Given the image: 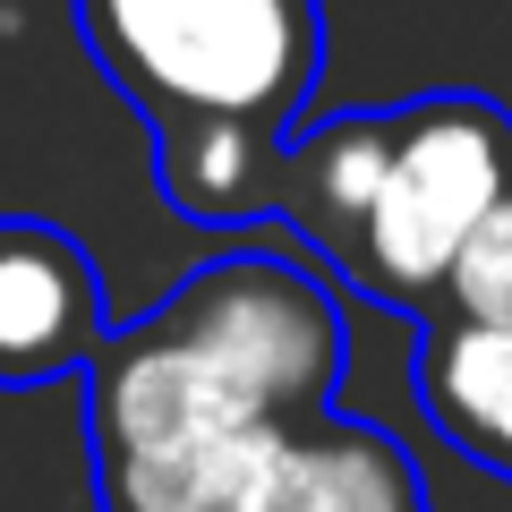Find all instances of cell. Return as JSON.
I'll return each instance as SVG.
<instances>
[{"mask_svg": "<svg viewBox=\"0 0 512 512\" xmlns=\"http://www.w3.org/2000/svg\"><path fill=\"white\" fill-rule=\"evenodd\" d=\"M77 376L103 512H427L402 436L333 410L342 308L291 256L180 274Z\"/></svg>", "mask_w": 512, "mask_h": 512, "instance_id": "1", "label": "cell"}, {"mask_svg": "<svg viewBox=\"0 0 512 512\" xmlns=\"http://www.w3.org/2000/svg\"><path fill=\"white\" fill-rule=\"evenodd\" d=\"M512 188V111L487 94H419L384 111H333L291 128L274 214L359 299L436 316L461 239Z\"/></svg>", "mask_w": 512, "mask_h": 512, "instance_id": "2", "label": "cell"}, {"mask_svg": "<svg viewBox=\"0 0 512 512\" xmlns=\"http://www.w3.org/2000/svg\"><path fill=\"white\" fill-rule=\"evenodd\" d=\"M94 69L128 111L163 120H265L299 128L325 77L316 0H69Z\"/></svg>", "mask_w": 512, "mask_h": 512, "instance_id": "3", "label": "cell"}, {"mask_svg": "<svg viewBox=\"0 0 512 512\" xmlns=\"http://www.w3.org/2000/svg\"><path fill=\"white\" fill-rule=\"evenodd\" d=\"M111 333L103 274L60 222L0 214V384H52Z\"/></svg>", "mask_w": 512, "mask_h": 512, "instance_id": "4", "label": "cell"}, {"mask_svg": "<svg viewBox=\"0 0 512 512\" xmlns=\"http://www.w3.org/2000/svg\"><path fill=\"white\" fill-rule=\"evenodd\" d=\"M410 393H419L427 427H436L470 470L512 478V325L419 316Z\"/></svg>", "mask_w": 512, "mask_h": 512, "instance_id": "5", "label": "cell"}, {"mask_svg": "<svg viewBox=\"0 0 512 512\" xmlns=\"http://www.w3.org/2000/svg\"><path fill=\"white\" fill-rule=\"evenodd\" d=\"M282 146H291V128L265 120H163L154 128V188L197 231H248V222H274Z\"/></svg>", "mask_w": 512, "mask_h": 512, "instance_id": "6", "label": "cell"}, {"mask_svg": "<svg viewBox=\"0 0 512 512\" xmlns=\"http://www.w3.org/2000/svg\"><path fill=\"white\" fill-rule=\"evenodd\" d=\"M436 316H461V325H512V188L478 214V231L461 239Z\"/></svg>", "mask_w": 512, "mask_h": 512, "instance_id": "7", "label": "cell"}]
</instances>
